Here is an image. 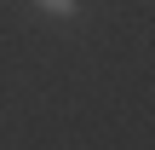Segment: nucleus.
Listing matches in <instances>:
<instances>
[{"mask_svg": "<svg viewBox=\"0 0 155 150\" xmlns=\"http://www.w3.org/2000/svg\"><path fill=\"white\" fill-rule=\"evenodd\" d=\"M35 6H40V12H52V17H69L81 0H35Z\"/></svg>", "mask_w": 155, "mask_h": 150, "instance_id": "f257e3e1", "label": "nucleus"}]
</instances>
